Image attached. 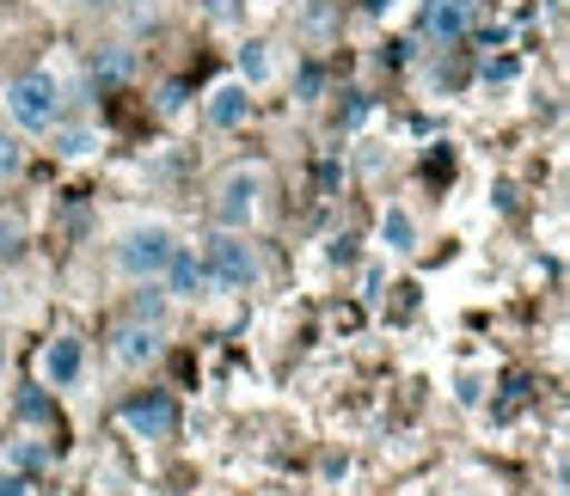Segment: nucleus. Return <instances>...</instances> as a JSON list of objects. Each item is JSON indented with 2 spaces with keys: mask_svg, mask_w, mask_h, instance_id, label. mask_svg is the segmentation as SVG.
I'll return each instance as SVG.
<instances>
[{
  "mask_svg": "<svg viewBox=\"0 0 570 496\" xmlns=\"http://www.w3.org/2000/svg\"><path fill=\"white\" fill-rule=\"evenodd\" d=\"M271 209V166L264 160H234L222 178L209 185V221L227 234H252Z\"/></svg>",
  "mask_w": 570,
  "mask_h": 496,
  "instance_id": "obj_1",
  "label": "nucleus"
},
{
  "mask_svg": "<svg viewBox=\"0 0 570 496\" xmlns=\"http://www.w3.org/2000/svg\"><path fill=\"white\" fill-rule=\"evenodd\" d=\"M173 251H178L173 221H160V215H136V221H124L111 234V270L124 276V282H160V270H166Z\"/></svg>",
  "mask_w": 570,
  "mask_h": 496,
  "instance_id": "obj_2",
  "label": "nucleus"
},
{
  "mask_svg": "<svg viewBox=\"0 0 570 496\" xmlns=\"http://www.w3.org/2000/svg\"><path fill=\"white\" fill-rule=\"evenodd\" d=\"M0 111L19 136H50L62 123V80L50 68H26V75L0 80Z\"/></svg>",
  "mask_w": 570,
  "mask_h": 496,
  "instance_id": "obj_3",
  "label": "nucleus"
},
{
  "mask_svg": "<svg viewBox=\"0 0 570 496\" xmlns=\"http://www.w3.org/2000/svg\"><path fill=\"white\" fill-rule=\"evenodd\" d=\"M203 264H209V276H215V295H252V288L264 282V251L252 234L215 227L209 246H203Z\"/></svg>",
  "mask_w": 570,
  "mask_h": 496,
  "instance_id": "obj_4",
  "label": "nucleus"
},
{
  "mask_svg": "<svg viewBox=\"0 0 570 496\" xmlns=\"http://www.w3.org/2000/svg\"><path fill=\"white\" fill-rule=\"evenodd\" d=\"M124 429L136 435V442H173V435H178L173 393H136V398H124Z\"/></svg>",
  "mask_w": 570,
  "mask_h": 496,
  "instance_id": "obj_5",
  "label": "nucleus"
},
{
  "mask_svg": "<svg viewBox=\"0 0 570 496\" xmlns=\"http://www.w3.org/2000/svg\"><path fill=\"white\" fill-rule=\"evenodd\" d=\"M166 356V331L160 325H117V337H111V368H124V374H141V368H154V361Z\"/></svg>",
  "mask_w": 570,
  "mask_h": 496,
  "instance_id": "obj_6",
  "label": "nucleus"
},
{
  "mask_svg": "<svg viewBox=\"0 0 570 496\" xmlns=\"http://www.w3.org/2000/svg\"><path fill=\"white\" fill-rule=\"evenodd\" d=\"M160 288L173 300H209L215 295V276H209V264H203V251L178 246L173 258H166V270H160Z\"/></svg>",
  "mask_w": 570,
  "mask_h": 496,
  "instance_id": "obj_7",
  "label": "nucleus"
},
{
  "mask_svg": "<svg viewBox=\"0 0 570 496\" xmlns=\"http://www.w3.org/2000/svg\"><path fill=\"white\" fill-rule=\"evenodd\" d=\"M472 19H479V0H423L417 31L430 43H460L472 31Z\"/></svg>",
  "mask_w": 570,
  "mask_h": 496,
  "instance_id": "obj_8",
  "label": "nucleus"
},
{
  "mask_svg": "<svg viewBox=\"0 0 570 496\" xmlns=\"http://www.w3.org/2000/svg\"><path fill=\"white\" fill-rule=\"evenodd\" d=\"M252 117V92L239 87V80H222V87H209V99H203V123L222 129V136H234V129H246Z\"/></svg>",
  "mask_w": 570,
  "mask_h": 496,
  "instance_id": "obj_9",
  "label": "nucleus"
},
{
  "mask_svg": "<svg viewBox=\"0 0 570 496\" xmlns=\"http://www.w3.org/2000/svg\"><path fill=\"white\" fill-rule=\"evenodd\" d=\"M80 368H87V344H80L75 331H62V337H50V344H43L38 374H43L50 386H75V380H80Z\"/></svg>",
  "mask_w": 570,
  "mask_h": 496,
  "instance_id": "obj_10",
  "label": "nucleus"
},
{
  "mask_svg": "<svg viewBox=\"0 0 570 496\" xmlns=\"http://www.w3.org/2000/svg\"><path fill=\"white\" fill-rule=\"evenodd\" d=\"M124 319L129 325H160V331H166V319H173V295H166L160 282H129Z\"/></svg>",
  "mask_w": 570,
  "mask_h": 496,
  "instance_id": "obj_11",
  "label": "nucleus"
},
{
  "mask_svg": "<svg viewBox=\"0 0 570 496\" xmlns=\"http://www.w3.org/2000/svg\"><path fill=\"white\" fill-rule=\"evenodd\" d=\"M271 80H276V43L252 38L246 50H239V87L258 92V87H271Z\"/></svg>",
  "mask_w": 570,
  "mask_h": 496,
  "instance_id": "obj_12",
  "label": "nucleus"
},
{
  "mask_svg": "<svg viewBox=\"0 0 570 496\" xmlns=\"http://www.w3.org/2000/svg\"><path fill=\"white\" fill-rule=\"evenodd\" d=\"M136 75V50H129V43H105L99 56H92V80H99V87H117V80H129Z\"/></svg>",
  "mask_w": 570,
  "mask_h": 496,
  "instance_id": "obj_13",
  "label": "nucleus"
},
{
  "mask_svg": "<svg viewBox=\"0 0 570 496\" xmlns=\"http://www.w3.org/2000/svg\"><path fill=\"white\" fill-rule=\"evenodd\" d=\"M26 160H31V153H26V136H19L13 123H0V185H13V178L26 172Z\"/></svg>",
  "mask_w": 570,
  "mask_h": 496,
  "instance_id": "obj_14",
  "label": "nucleus"
},
{
  "mask_svg": "<svg viewBox=\"0 0 570 496\" xmlns=\"http://www.w3.org/2000/svg\"><path fill=\"white\" fill-rule=\"evenodd\" d=\"M381 239L393 251H417V221H411V209H399V202H393V209H386V221H381Z\"/></svg>",
  "mask_w": 570,
  "mask_h": 496,
  "instance_id": "obj_15",
  "label": "nucleus"
},
{
  "mask_svg": "<svg viewBox=\"0 0 570 496\" xmlns=\"http://www.w3.org/2000/svg\"><path fill=\"white\" fill-rule=\"evenodd\" d=\"M56 466V447L50 442H13V472H50Z\"/></svg>",
  "mask_w": 570,
  "mask_h": 496,
  "instance_id": "obj_16",
  "label": "nucleus"
},
{
  "mask_svg": "<svg viewBox=\"0 0 570 496\" xmlns=\"http://www.w3.org/2000/svg\"><path fill=\"white\" fill-rule=\"evenodd\" d=\"M50 141H56V153H62V160H80V153H92V129H62V123H56Z\"/></svg>",
  "mask_w": 570,
  "mask_h": 496,
  "instance_id": "obj_17",
  "label": "nucleus"
},
{
  "mask_svg": "<svg viewBox=\"0 0 570 496\" xmlns=\"http://www.w3.org/2000/svg\"><path fill=\"white\" fill-rule=\"evenodd\" d=\"M19 410H26L31 423H50V405H43V393H38V386H26V393H19Z\"/></svg>",
  "mask_w": 570,
  "mask_h": 496,
  "instance_id": "obj_18",
  "label": "nucleus"
},
{
  "mask_svg": "<svg viewBox=\"0 0 570 496\" xmlns=\"http://www.w3.org/2000/svg\"><path fill=\"white\" fill-rule=\"evenodd\" d=\"M0 496H31V478L7 466V472H0Z\"/></svg>",
  "mask_w": 570,
  "mask_h": 496,
  "instance_id": "obj_19",
  "label": "nucleus"
},
{
  "mask_svg": "<svg viewBox=\"0 0 570 496\" xmlns=\"http://www.w3.org/2000/svg\"><path fill=\"white\" fill-rule=\"evenodd\" d=\"M80 13H111V7H124V0H75Z\"/></svg>",
  "mask_w": 570,
  "mask_h": 496,
  "instance_id": "obj_20",
  "label": "nucleus"
},
{
  "mask_svg": "<svg viewBox=\"0 0 570 496\" xmlns=\"http://www.w3.org/2000/svg\"><path fill=\"white\" fill-rule=\"evenodd\" d=\"M0 368H7V325H0Z\"/></svg>",
  "mask_w": 570,
  "mask_h": 496,
  "instance_id": "obj_21",
  "label": "nucleus"
}]
</instances>
